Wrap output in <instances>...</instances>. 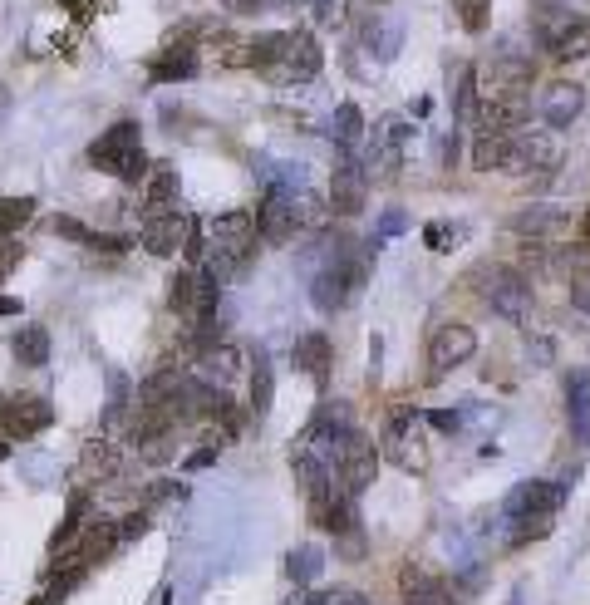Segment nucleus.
I'll use <instances>...</instances> for the list:
<instances>
[{
  "instance_id": "nucleus-12",
  "label": "nucleus",
  "mask_w": 590,
  "mask_h": 605,
  "mask_svg": "<svg viewBox=\"0 0 590 605\" xmlns=\"http://www.w3.org/2000/svg\"><path fill=\"white\" fill-rule=\"evenodd\" d=\"M55 424V409L50 399L40 394H25V399H0V433L5 438H35Z\"/></svg>"
},
{
  "instance_id": "nucleus-41",
  "label": "nucleus",
  "mask_w": 590,
  "mask_h": 605,
  "mask_svg": "<svg viewBox=\"0 0 590 605\" xmlns=\"http://www.w3.org/2000/svg\"><path fill=\"white\" fill-rule=\"evenodd\" d=\"M143 532H148V512H133V517L118 522V542H133V537H143Z\"/></svg>"
},
{
  "instance_id": "nucleus-4",
  "label": "nucleus",
  "mask_w": 590,
  "mask_h": 605,
  "mask_svg": "<svg viewBox=\"0 0 590 605\" xmlns=\"http://www.w3.org/2000/svg\"><path fill=\"white\" fill-rule=\"evenodd\" d=\"M364 271H369V256L359 251V256H350V251H335L320 271H315V281H310V301H315V310H345V305L359 296V286H364Z\"/></svg>"
},
{
  "instance_id": "nucleus-37",
  "label": "nucleus",
  "mask_w": 590,
  "mask_h": 605,
  "mask_svg": "<svg viewBox=\"0 0 590 605\" xmlns=\"http://www.w3.org/2000/svg\"><path fill=\"white\" fill-rule=\"evenodd\" d=\"M453 109H458V119H472V114H477V74H472V69H463V79H458Z\"/></svg>"
},
{
  "instance_id": "nucleus-30",
  "label": "nucleus",
  "mask_w": 590,
  "mask_h": 605,
  "mask_svg": "<svg viewBox=\"0 0 590 605\" xmlns=\"http://www.w3.org/2000/svg\"><path fill=\"white\" fill-rule=\"evenodd\" d=\"M118 546V522H89V532H84V546L74 551L84 566H94V561H104L109 551Z\"/></svg>"
},
{
  "instance_id": "nucleus-50",
  "label": "nucleus",
  "mask_w": 590,
  "mask_h": 605,
  "mask_svg": "<svg viewBox=\"0 0 590 605\" xmlns=\"http://www.w3.org/2000/svg\"><path fill=\"white\" fill-rule=\"evenodd\" d=\"M5 458H10V438L0 433V463H5Z\"/></svg>"
},
{
  "instance_id": "nucleus-43",
  "label": "nucleus",
  "mask_w": 590,
  "mask_h": 605,
  "mask_svg": "<svg viewBox=\"0 0 590 605\" xmlns=\"http://www.w3.org/2000/svg\"><path fill=\"white\" fill-rule=\"evenodd\" d=\"M404 227H409V217H404V212H384V222H379V242H384V237H399Z\"/></svg>"
},
{
  "instance_id": "nucleus-32",
  "label": "nucleus",
  "mask_w": 590,
  "mask_h": 605,
  "mask_svg": "<svg viewBox=\"0 0 590 605\" xmlns=\"http://www.w3.org/2000/svg\"><path fill=\"white\" fill-rule=\"evenodd\" d=\"M84 512H89V497H84V492H74V497H69V512H64V522H59L55 537H50V551H64V546H74V537L84 532Z\"/></svg>"
},
{
  "instance_id": "nucleus-6",
  "label": "nucleus",
  "mask_w": 590,
  "mask_h": 605,
  "mask_svg": "<svg viewBox=\"0 0 590 605\" xmlns=\"http://www.w3.org/2000/svg\"><path fill=\"white\" fill-rule=\"evenodd\" d=\"M413 128L409 119H379L374 128V138L364 143V158H359V168H364V178H399V168H404V148H409Z\"/></svg>"
},
{
  "instance_id": "nucleus-15",
  "label": "nucleus",
  "mask_w": 590,
  "mask_h": 605,
  "mask_svg": "<svg viewBox=\"0 0 590 605\" xmlns=\"http://www.w3.org/2000/svg\"><path fill=\"white\" fill-rule=\"evenodd\" d=\"M192 232H197V222H192L182 207H177V212H163V217H148V222L138 227V237H143V246H148L153 256H177Z\"/></svg>"
},
{
  "instance_id": "nucleus-47",
  "label": "nucleus",
  "mask_w": 590,
  "mask_h": 605,
  "mask_svg": "<svg viewBox=\"0 0 590 605\" xmlns=\"http://www.w3.org/2000/svg\"><path fill=\"white\" fill-rule=\"evenodd\" d=\"M423 242L433 246V251H438V246H448V227H443V222H433V227L423 232Z\"/></svg>"
},
{
  "instance_id": "nucleus-25",
  "label": "nucleus",
  "mask_w": 590,
  "mask_h": 605,
  "mask_svg": "<svg viewBox=\"0 0 590 605\" xmlns=\"http://www.w3.org/2000/svg\"><path fill=\"white\" fill-rule=\"evenodd\" d=\"M192 74H197V50H192L187 40H182L177 50H163L158 60L148 64V79H153V84H173V79H192Z\"/></svg>"
},
{
  "instance_id": "nucleus-26",
  "label": "nucleus",
  "mask_w": 590,
  "mask_h": 605,
  "mask_svg": "<svg viewBox=\"0 0 590 605\" xmlns=\"http://www.w3.org/2000/svg\"><path fill=\"white\" fill-rule=\"evenodd\" d=\"M581 20H586V15H576V10H566V5H546V10L536 15V40H541V50H556Z\"/></svg>"
},
{
  "instance_id": "nucleus-40",
  "label": "nucleus",
  "mask_w": 590,
  "mask_h": 605,
  "mask_svg": "<svg viewBox=\"0 0 590 605\" xmlns=\"http://www.w3.org/2000/svg\"><path fill=\"white\" fill-rule=\"evenodd\" d=\"M84 246H89V251H109V256H118V251H128V237H99V232H89V237H84Z\"/></svg>"
},
{
  "instance_id": "nucleus-3",
  "label": "nucleus",
  "mask_w": 590,
  "mask_h": 605,
  "mask_svg": "<svg viewBox=\"0 0 590 605\" xmlns=\"http://www.w3.org/2000/svg\"><path fill=\"white\" fill-rule=\"evenodd\" d=\"M256 256V217L251 212H222L207 227V271L217 281L241 276Z\"/></svg>"
},
{
  "instance_id": "nucleus-9",
  "label": "nucleus",
  "mask_w": 590,
  "mask_h": 605,
  "mask_svg": "<svg viewBox=\"0 0 590 605\" xmlns=\"http://www.w3.org/2000/svg\"><path fill=\"white\" fill-rule=\"evenodd\" d=\"M472 119L482 123V133H517L531 119V84L477 94V114Z\"/></svg>"
},
{
  "instance_id": "nucleus-10",
  "label": "nucleus",
  "mask_w": 590,
  "mask_h": 605,
  "mask_svg": "<svg viewBox=\"0 0 590 605\" xmlns=\"http://www.w3.org/2000/svg\"><path fill=\"white\" fill-rule=\"evenodd\" d=\"M330 473L340 478V487L359 497L364 487L374 483V473H379V448H374V438H364L359 428H354L350 438L335 448V463H330Z\"/></svg>"
},
{
  "instance_id": "nucleus-29",
  "label": "nucleus",
  "mask_w": 590,
  "mask_h": 605,
  "mask_svg": "<svg viewBox=\"0 0 590 605\" xmlns=\"http://www.w3.org/2000/svg\"><path fill=\"white\" fill-rule=\"evenodd\" d=\"M15 360L25 364V369H40V364L50 360V330L45 325H25L15 335Z\"/></svg>"
},
{
  "instance_id": "nucleus-21",
  "label": "nucleus",
  "mask_w": 590,
  "mask_h": 605,
  "mask_svg": "<svg viewBox=\"0 0 590 605\" xmlns=\"http://www.w3.org/2000/svg\"><path fill=\"white\" fill-rule=\"evenodd\" d=\"M163 212H177V173L168 163H153L143 178V222L163 217Z\"/></svg>"
},
{
  "instance_id": "nucleus-17",
  "label": "nucleus",
  "mask_w": 590,
  "mask_h": 605,
  "mask_svg": "<svg viewBox=\"0 0 590 605\" xmlns=\"http://www.w3.org/2000/svg\"><path fill=\"white\" fill-rule=\"evenodd\" d=\"M541 119L551 133H561V128H571V123L581 119V109H586V89L581 84H571V79H556L546 94H541Z\"/></svg>"
},
{
  "instance_id": "nucleus-44",
  "label": "nucleus",
  "mask_w": 590,
  "mask_h": 605,
  "mask_svg": "<svg viewBox=\"0 0 590 605\" xmlns=\"http://www.w3.org/2000/svg\"><path fill=\"white\" fill-rule=\"evenodd\" d=\"M571 305H576L581 315H590V276H581V281L571 286Z\"/></svg>"
},
{
  "instance_id": "nucleus-16",
  "label": "nucleus",
  "mask_w": 590,
  "mask_h": 605,
  "mask_svg": "<svg viewBox=\"0 0 590 605\" xmlns=\"http://www.w3.org/2000/svg\"><path fill=\"white\" fill-rule=\"evenodd\" d=\"M561 163L556 133H512V173H551Z\"/></svg>"
},
{
  "instance_id": "nucleus-51",
  "label": "nucleus",
  "mask_w": 590,
  "mask_h": 605,
  "mask_svg": "<svg viewBox=\"0 0 590 605\" xmlns=\"http://www.w3.org/2000/svg\"><path fill=\"white\" fill-rule=\"evenodd\" d=\"M281 5H305V0H281Z\"/></svg>"
},
{
  "instance_id": "nucleus-24",
  "label": "nucleus",
  "mask_w": 590,
  "mask_h": 605,
  "mask_svg": "<svg viewBox=\"0 0 590 605\" xmlns=\"http://www.w3.org/2000/svg\"><path fill=\"white\" fill-rule=\"evenodd\" d=\"M236 374H241V355H236L232 345H212V350H202L197 355V379L202 384H232Z\"/></svg>"
},
{
  "instance_id": "nucleus-23",
  "label": "nucleus",
  "mask_w": 590,
  "mask_h": 605,
  "mask_svg": "<svg viewBox=\"0 0 590 605\" xmlns=\"http://www.w3.org/2000/svg\"><path fill=\"white\" fill-rule=\"evenodd\" d=\"M472 168L477 173H512V133H477Z\"/></svg>"
},
{
  "instance_id": "nucleus-7",
  "label": "nucleus",
  "mask_w": 590,
  "mask_h": 605,
  "mask_svg": "<svg viewBox=\"0 0 590 605\" xmlns=\"http://www.w3.org/2000/svg\"><path fill=\"white\" fill-rule=\"evenodd\" d=\"M477 281H482V305H487L492 315H502V320H527L531 286L517 266H482Z\"/></svg>"
},
{
  "instance_id": "nucleus-38",
  "label": "nucleus",
  "mask_w": 590,
  "mask_h": 605,
  "mask_svg": "<svg viewBox=\"0 0 590 605\" xmlns=\"http://www.w3.org/2000/svg\"><path fill=\"white\" fill-rule=\"evenodd\" d=\"M487 15H492V0H458V20H463V30H487Z\"/></svg>"
},
{
  "instance_id": "nucleus-33",
  "label": "nucleus",
  "mask_w": 590,
  "mask_h": 605,
  "mask_svg": "<svg viewBox=\"0 0 590 605\" xmlns=\"http://www.w3.org/2000/svg\"><path fill=\"white\" fill-rule=\"evenodd\" d=\"M35 217V197H0V237H15Z\"/></svg>"
},
{
  "instance_id": "nucleus-35",
  "label": "nucleus",
  "mask_w": 590,
  "mask_h": 605,
  "mask_svg": "<svg viewBox=\"0 0 590 605\" xmlns=\"http://www.w3.org/2000/svg\"><path fill=\"white\" fill-rule=\"evenodd\" d=\"M84 468H89V473H114L118 448L109 443V438H89V443H84Z\"/></svg>"
},
{
  "instance_id": "nucleus-5",
  "label": "nucleus",
  "mask_w": 590,
  "mask_h": 605,
  "mask_svg": "<svg viewBox=\"0 0 590 605\" xmlns=\"http://www.w3.org/2000/svg\"><path fill=\"white\" fill-rule=\"evenodd\" d=\"M89 163L99 173H114L123 182H143L148 178V158H143V143H138V123H114L109 133H99V143L89 148Z\"/></svg>"
},
{
  "instance_id": "nucleus-13",
  "label": "nucleus",
  "mask_w": 590,
  "mask_h": 605,
  "mask_svg": "<svg viewBox=\"0 0 590 605\" xmlns=\"http://www.w3.org/2000/svg\"><path fill=\"white\" fill-rule=\"evenodd\" d=\"M364 197H369V178H364L359 158L340 153V163L330 173V212L335 217H354V212H364Z\"/></svg>"
},
{
  "instance_id": "nucleus-49",
  "label": "nucleus",
  "mask_w": 590,
  "mask_h": 605,
  "mask_svg": "<svg viewBox=\"0 0 590 605\" xmlns=\"http://www.w3.org/2000/svg\"><path fill=\"white\" fill-rule=\"evenodd\" d=\"M581 246H586V251H590V207H586V212H581Z\"/></svg>"
},
{
  "instance_id": "nucleus-45",
  "label": "nucleus",
  "mask_w": 590,
  "mask_h": 605,
  "mask_svg": "<svg viewBox=\"0 0 590 605\" xmlns=\"http://www.w3.org/2000/svg\"><path fill=\"white\" fill-rule=\"evenodd\" d=\"M55 232H59V237H69V242H84V237H89V232H84L79 222H69V217H59V222H55Z\"/></svg>"
},
{
  "instance_id": "nucleus-48",
  "label": "nucleus",
  "mask_w": 590,
  "mask_h": 605,
  "mask_svg": "<svg viewBox=\"0 0 590 605\" xmlns=\"http://www.w3.org/2000/svg\"><path fill=\"white\" fill-rule=\"evenodd\" d=\"M0 315H20V301L15 296H0Z\"/></svg>"
},
{
  "instance_id": "nucleus-20",
  "label": "nucleus",
  "mask_w": 590,
  "mask_h": 605,
  "mask_svg": "<svg viewBox=\"0 0 590 605\" xmlns=\"http://www.w3.org/2000/svg\"><path fill=\"white\" fill-rule=\"evenodd\" d=\"M364 45L374 50V60L379 64L399 60V50H404V15H399V10H379V15H369V25H364Z\"/></svg>"
},
{
  "instance_id": "nucleus-36",
  "label": "nucleus",
  "mask_w": 590,
  "mask_h": 605,
  "mask_svg": "<svg viewBox=\"0 0 590 605\" xmlns=\"http://www.w3.org/2000/svg\"><path fill=\"white\" fill-rule=\"evenodd\" d=\"M310 10H315V25L325 30H340L350 20V0H310Z\"/></svg>"
},
{
  "instance_id": "nucleus-18",
  "label": "nucleus",
  "mask_w": 590,
  "mask_h": 605,
  "mask_svg": "<svg viewBox=\"0 0 590 605\" xmlns=\"http://www.w3.org/2000/svg\"><path fill=\"white\" fill-rule=\"evenodd\" d=\"M566 227H571V212L566 207H546V202H531V207H522L512 217V232L527 237V242H556V237H566Z\"/></svg>"
},
{
  "instance_id": "nucleus-46",
  "label": "nucleus",
  "mask_w": 590,
  "mask_h": 605,
  "mask_svg": "<svg viewBox=\"0 0 590 605\" xmlns=\"http://www.w3.org/2000/svg\"><path fill=\"white\" fill-rule=\"evenodd\" d=\"M222 10H227V15H256L261 0H222Z\"/></svg>"
},
{
  "instance_id": "nucleus-39",
  "label": "nucleus",
  "mask_w": 590,
  "mask_h": 605,
  "mask_svg": "<svg viewBox=\"0 0 590 605\" xmlns=\"http://www.w3.org/2000/svg\"><path fill=\"white\" fill-rule=\"evenodd\" d=\"M428 424L438 428V433H458V428L468 424V414H463V409H433V414H428Z\"/></svg>"
},
{
  "instance_id": "nucleus-34",
  "label": "nucleus",
  "mask_w": 590,
  "mask_h": 605,
  "mask_svg": "<svg viewBox=\"0 0 590 605\" xmlns=\"http://www.w3.org/2000/svg\"><path fill=\"white\" fill-rule=\"evenodd\" d=\"M168 305H173L177 315L192 320V305H197V271H177L173 281H168Z\"/></svg>"
},
{
  "instance_id": "nucleus-42",
  "label": "nucleus",
  "mask_w": 590,
  "mask_h": 605,
  "mask_svg": "<svg viewBox=\"0 0 590 605\" xmlns=\"http://www.w3.org/2000/svg\"><path fill=\"white\" fill-rule=\"evenodd\" d=\"M15 266H20V246L10 242V237H0V281H5Z\"/></svg>"
},
{
  "instance_id": "nucleus-11",
  "label": "nucleus",
  "mask_w": 590,
  "mask_h": 605,
  "mask_svg": "<svg viewBox=\"0 0 590 605\" xmlns=\"http://www.w3.org/2000/svg\"><path fill=\"white\" fill-rule=\"evenodd\" d=\"M472 355H477V330L463 325V320H448V325H438L428 335V369L433 374H448V369L468 364Z\"/></svg>"
},
{
  "instance_id": "nucleus-1",
  "label": "nucleus",
  "mask_w": 590,
  "mask_h": 605,
  "mask_svg": "<svg viewBox=\"0 0 590 605\" xmlns=\"http://www.w3.org/2000/svg\"><path fill=\"white\" fill-rule=\"evenodd\" d=\"M246 55H251V69H261L271 84H310L325 69V55H320L310 30L256 35V40H246Z\"/></svg>"
},
{
  "instance_id": "nucleus-52",
  "label": "nucleus",
  "mask_w": 590,
  "mask_h": 605,
  "mask_svg": "<svg viewBox=\"0 0 590 605\" xmlns=\"http://www.w3.org/2000/svg\"><path fill=\"white\" fill-rule=\"evenodd\" d=\"M35 605H45V601H35Z\"/></svg>"
},
{
  "instance_id": "nucleus-27",
  "label": "nucleus",
  "mask_w": 590,
  "mask_h": 605,
  "mask_svg": "<svg viewBox=\"0 0 590 605\" xmlns=\"http://www.w3.org/2000/svg\"><path fill=\"white\" fill-rule=\"evenodd\" d=\"M271 399H276V374H271L266 350H256V369H251V414H256V424L271 414Z\"/></svg>"
},
{
  "instance_id": "nucleus-2",
  "label": "nucleus",
  "mask_w": 590,
  "mask_h": 605,
  "mask_svg": "<svg viewBox=\"0 0 590 605\" xmlns=\"http://www.w3.org/2000/svg\"><path fill=\"white\" fill-rule=\"evenodd\" d=\"M320 222H325V202H320L300 178L271 187L266 202L256 207V232H261L266 242H291V237L320 227Z\"/></svg>"
},
{
  "instance_id": "nucleus-8",
  "label": "nucleus",
  "mask_w": 590,
  "mask_h": 605,
  "mask_svg": "<svg viewBox=\"0 0 590 605\" xmlns=\"http://www.w3.org/2000/svg\"><path fill=\"white\" fill-rule=\"evenodd\" d=\"M384 453H389V463H399L404 473H423V468H428L423 414H418V409H409V404L394 409V419H389V428H384Z\"/></svg>"
},
{
  "instance_id": "nucleus-14",
  "label": "nucleus",
  "mask_w": 590,
  "mask_h": 605,
  "mask_svg": "<svg viewBox=\"0 0 590 605\" xmlns=\"http://www.w3.org/2000/svg\"><path fill=\"white\" fill-rule=\"evenodd\" d=\"M566 502V487L561 483H517L507 492L502 512L512 522H531V517H556V507Z\"/></svg>"
},
{
  "instance_id": "nucleus-22",
  "label": "nucleus",
  "mask_w": 590,
  "mask_h": 605,
  "mask_svg": "<svg viewBox=\"0 0 590 605\" xmlns=\"http://www.w3.org/2000/svg\"><path fill=\"white\" fill-rule=\"evenodd\" d=\"M330 360H335V350H330V335H325V330H305V335L295 340V369H305L315 384H325Z\"/></svg>"
},
{
  "instance_id": "nucleus-31",
  "label": "nucleus",
  "mask_w": 590,
  "mask_h": 605,
  "mask_svg": "<svg viewBox=\"0 0 590 605\" xmlns=\"http://www.w3.org/2000/svg\"><path fill=\"white\" fill-rule=\"evenodd\" d=\"M325 571V551L315 542H305V546H295L291 556H286V576H291L295 586H310L315 576Z\"/></svg>"
},
{
  "instance_id": "nucleus-28",
  "label": "nucleus",
  "mask_w": 590,
  "mask_h": 605,
  "mask_svg": "<svg viewBox=\"0 0 590 605\" xmlns=\"http://www.w3.org/2000/svg\"><path fill=\"white\" fill-rule=\"evenodd\" d=\"M330 138L340 143V153H354V148L364 143V114H359V104H340V109H335Z\"/></svg>"
},
{
  "instance_id": "nucleus-19",
  "label": "nucleus",
  "mask_w": 590,
  "mask_h": 605,
  "mask_svg": "<svg viewBox=\"0 0 590 605\" xmlns=\"http://www.w3.org/2000/svg\"><path fill=\"white\" fill-rule=\"evenodd\" d=\"M399 591H404V605H458V596L448 591V581H438L433 571H423L418 561H409L399 571Z\"/></svg>"
}]
</instances>
